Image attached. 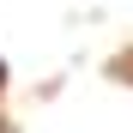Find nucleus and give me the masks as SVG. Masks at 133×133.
I'll use <instances>...</instances> for the list:
<instances>
[{
  "label": "nucleus",
  "mask_w": 133,
  "mask_h": 133,
  "mask_svg": "<svg viewBox=\"0 0 133 133\" xmlns=\"http://www.w3.org/2000/svg\"><path fill=\"white\" fill-rule=\"evenodd\" d=\"M0 79H6V66H0Z\"/></svg>",
  "instance_id": "nucleus-1"
}]
</instances>
